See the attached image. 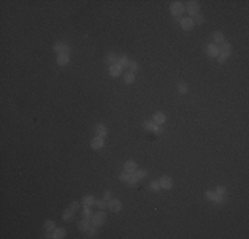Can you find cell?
Wrapping results in <instances>:
<instances>
[{
  "mask_svg": "<svg viewBox=\"0 0 249 239\" xmlns=\"http://www.w3.org/2000/svg\"><path fill=\"white\" fill-rule=\"evenodd\" d=\"M170 12H171L172 16L179 18V16L184 12V6L180 2H172L171 6H170Z\"/></svg>",
  "mask_w": 249,
  "mask_h": 239,
  "instance_id": "1",
  "label": "cell"
},
{
  "mask_svg": "<svg viewBox=\"0 0 249 239\" xmlns=\"http://www.w3.org/2000/svg\"><path fill=\"white\" fill-rule=\"evenodd\" d=\"M106 221V214L103 211H99L94 214V215L91 217V226H94V227H98V226L103 225V222Z\"/></svg>",
  "mask_w": 249,
  "mask_h": 239,
  "instance_id": "2",
  "label": "cell"
},
{
  "mask_svg": "<svg viewBox=\"0 0 249 239\" xmlns=\"http://www.w3.org/2000/svg\"><path fill=\"white\" fill-rule=\"evenodd\" d=\"M53 49L58 54H65V56H69V53H70V48L68 47V44H65V43H56V44L53 45Z\"/></svg>",
  "mask_w": 249,
  "mask_h": 239,
  "instance_id": "3",
  "label": "cell"
},
{
  "mask_svg": "<svg viewBox=\"0 0 249 239\" xmlns=\"http://www.w3.org/2000/svg\"><path fill=\"white\" fill-rule=\"evenodd\" d=\"M200 11V4L199 2H195V0H192V2H188V6H187V12L189 16H195L199 14Z\"/></svg>",
  "mask_w": 249,
  "mask_h": 239,
  "instance_id": "4",
  "label": "cell"
},
{
  "mask_svg": "<svg viewBox=\"0 0 249 239\" xmlns=\"http://www.w3.org/2000/svg\"><path fill=\"white\" fill-rule=\"evenodd\" d=\"M158 182H159L160 189H164V190H168V189L172 187V179L170 177H167V175L160 177V179H159Z\"/></svg>",
  "mask_w": 249,
  "mask_h": 239,
  "instance_id": "5",
  "label": "cell"
},
{
  "mask_svg": "<svg viewBox=\"0 0 249 239\" xmlns=\"http://www.w3.org/2000/svg\"><path fill=\"white\" fill-rule=\"evenodd\" d=\"M195 26V23H193V19L192 18H184L180 20V27L184 29V31H191Z\"/></svg>",
  "mask_w": 249,
  "mask_h": 239,
  "instance_id": "6",
  "label": "cell"
},
{
  "mask_svg": "<svg viewBox=\"0 0 249 239\" xmlns=\"http://www.w3.org/2000/svg\"><path fill=\"white\" fill-rule=\"evenodd\" d=\"M221 47L219 48V54H221V56H224L225 58H228V56H231V52H232V48H231V44L229 43H223L220 44Z\"/></svg>",
  "mask_w": 249,
  "mask_h": 239,
  "instance_id": "7",
  "label": "cell"
},
{
  "mask_svg": "<svg viewBox=\"0 0 249 239\" xmlns=\"http://www.w3.org/2000/svg\"><path fill=\"white\" fill-rule=\"evenodd\" d=\"M107 207L110 209L113 213H117V211H119L122 209V203L118 199H110L107 202Z\"/></svg>",
  "mask_w": 249,
  "mask_h": 239,
  "instance_id": "8",
  "label": "cell"
},
{
  "mask_svg": "<svg viewBox=\"0 0 249 239\" xmlns=\"http://www.w3.org/2000/svg\"><path fill=\"white\" fill-rule=\"evenodd\" d=\"M91 148L94 149V150H99L101 148H103V145H105V141H103V138H101V137H94L91 140Z\"/></svg>",
  "mask_w": 249,
  "mask_h": 239,
  "instance_id": "9",
  "label": "cell"
},
{
  "mask_svg": "<svg viewBox=\"0 0 249 239\" xmlns=\"http://www.w3.org/2000/svg\"><path fill=\"white\" fill-rule=\"evenodd\" d=\"M90 227H91V219H88V218H85L84 221L78 222V229H80V231H89Z\"/></svg>",
  "mask_w": 249,
  "mask_h": 239,
  "instance_id": "10",
  "label": "cell"
},
{
  "mask_svg": "<svg viewBox=\"0 0 249 239\" xmlns=\"http://www.w3.org/2000/svg\"><path fill=\"white\" fill-rule=\"evenodd\" d=\"M95 134H97V137L105 138L106 137V134H107V128L105 126V125H102V124H98L95 126Z\"/></svg>",
  "mask_w": 249,
  "mask_h": 239,
  "instance_id": "11",
  "label": "cell"
},
{
  "mask_svg": "<svg viewBox=\"0 0 249 239\" xmlns=\"http://www.w3.org/2000/svg\"><path fill=\"white\" fill-rule=\"evenodd\" d=\"M121 72H122V68L118 64H113L109 66V73H110L111 77H118L121 74Z\"/></svg>",
  "mask_w": 249,
  "mask_h": 239,
  "instance_id": "12",
  "label": "cell"
},
{
  "mask_svg": "<svg viewBox=\"0 0 249 239\" xmlns=\"http://www.w3.org/2000/svg\"><path fill=\"white\" fill-rule=\"evenodd\" d=\"M164 121H166V114L162 113V112H158V113H155V114L153 116V122H155L157 125L164 124Z\"/></svg>",
  "mask_w": 249,
  "mask_h": 239,
  "instance_id": "13",
  "label": "cell"
},
{
  "mask_svg": "<svg viewBox=\"0 0 249 239\" xmlns=\"http://www.w3.org/2000/svg\"><path fill=\"white\" fill-rule=\"evenodd\" d=\"M207 53L209 57H217L219 56V47L215 44H208L207 47Z\"/></svg>",
  "mask_w": 249,
  "mask_h": 239,
  "instance_id": "14",
  "label": "cell"
},
{
  "mask_svg": "<svg viewBox=\"0 0 249 239\" xmlns=\"http://www.w3.org/2000/svg\"><path fill=\"white\" fill-rule=\"evenodd\" d=\"M74 210H73V209H66V210L64 211V213H62V219H64L65 222H69L70 219H73V217H74Z\"/></svg>",
  "mask_w": 249,
  "mask_h": 239,
  "instance_id": "15",
  "label": "cell"
},
{
  "mask_svg": "<svg viewBox=\"0 0 249 239\" xmlns=\"http://www.w3.org/2000/svg\"><path fill=\"white\" fill-rule=\"evenodd\" d=\"M137 170V162L134 161H127L125 163V171H127V173H134V171Z\"/></svg>",
  "mask_w": 249,
  "mask_h": 239,
  "instance_id": "16",
  "label": "cell"
},
{
  "mask_svg": "<svg viewBox=\"0 0 249 239\" xmlns=\"http://www.w3.org/2000/svg\"><path fill=\"white\" fill-rule=\"evenodd\" d=\"M145 126H146L147 130H151V132H155V133H160V130H162V129H160L155 122H153V121H151V122H146Z\"/></svg>",
  "mask_w": 249,
  "mask_h": 239,
  "instance_id": "17",
  "label": "cell"
},
{
  "mask_svg": "<svg viewBox=\"0 0 249 239\" xmlns=\"http://www.w3.org/2000/svg\"><path fill=\"white\" fill-rule=\"evenodd\" d=\"M69 62V56H65V54H58L57 56V64L60 66H65Z\"/></svg>",
  "mask_w": 249,
  "mask_h": 239,
  "instance_id": "18",
  "label": "cell"
},
{
  "mask_svg": "<svg viewBox=\"0 0 249 239\" xmlns=\"http://www.w3.org/2000/svg\"><path fill=\"white\" fill-rule=\"evenodd\" d=\"M213 43L215 44H223L224 43V35L221 32H215L213 33Z\"/></svg>",
  "mask_w": 249,
  "mask_h": 239,
  "instance_id": "19",
  "label": "cell"
},
{
  "mask_svg": "<svg viewBox=\"0 0 249 239\" xmlns=\"http://www.w3.org/2000/svg\"><path fill=\"white\" fill-rule=\"evenodd\" d=\"M65 235H66L65 229H54L53 238H56V239H62V238H65Z\"/></svg>",
  "mask_w": 249,
  "mask_h": 239,
  "instance_id": "20",
  "label": "cell"
},
{
  "mask_svg": "<svg viewBox=\"0 0 249 239\" xmlns=\"http://www.w3.org/2000/svg\"><path fill=\"white\" fill-rule=\"evenodd\" d=\"M129 62H130V61L127 60V57H126V56H122V57L118 58L115 64H118V65L121 66V68H129Z\"/></svg>",
  "mask_w": 249,
  "mask_h": 239,
  "instance_id": "21",
  "label": "cell"
},
{
  "mask_svg": "<svg viewBox=\"0 0 249 239\" xmlns=\"http://www.w3.org/2000/svg\"><path fill=\"white\" fill-rule=\"evenodd\" d=\"M94 202H95V199L93 198L91 195H88V197H85V198L82 199V205H84V206H89V207H91L93 205H94Z\"/></svg>",
  "mask_w": 249,
  "mask_h": 239,
  "instance_id": "22",
  "label": "cell"
},
{
  "mask_svg": "<svg viewBox=\"0 0 249 239\" xmlns=\"http://www.w3.org/2000/svg\"><path fill=\"white\" fill-rule=\"evenodd\" d=\"M125 84H133L134 81H135V74H134L133 72H129V73H126L125 74Z\"/></svg>",
  "mask_w": 249,
  "mask_h": 239,
  "instance_id": "23",
  "label": "cell"
},
{
  "mask_svg": "<svg viewBox=\"0 0 249 239\" xmlns=\"http://www.w3.org/2000/svg\"><path fill=\"white\" fill-rule=\"evenodd\" d=\"M94 205H95V206L98 207V209H101V210H105V209L107 207V202H106L105 199H97L95 202H94Z\"/></svg>",
  "mask_w": 249,
  "mask_h": 239,
  "instance_id": "24",
  "label": "cell"
},
{
  "mask_svg": "<svg viewBox=\"0 0 249 239\" xmlns=\"http://www.w3.org/2000/svg\"><path fill=\"white\" fill-rule=\"evenodd\" d=\"M138 181H139V179L135 177V174H134V173H130V177H129V181H127L129 186H137Z\"/></svg>",
  "mask_w": 249,
  "mask_h": 239,
  "instance_id": "25",
  "label": "cell"
},
{
  "mask_svg": "<svg viewBox=\"0 0 249 239\" xmlns=\"http://www.w3.org/2000/svg\"><path fill=\"white\" fill-rule=\"evenodd\" d=\"M44 226H45V230H46V231H53V230L56 229V227H54V226H56V223H54L53 221H46L45 223H44Z\"/></svg>",
  "mask_w": 249,
  "mask_h": 239,
  "instance_id": "26",
  "label": "cell"
},
{
  "mask_svg": "<svg viewBox=\"0 0 249 239\" xmlns=\"http://www.w3.org/2000/svg\"><path fill=\"white\" fill-rule=\"evenodd\" d=\"M193 23H195V24H199V26H200V24H203V23H204V15H203V14H200V12H199L197 15H195Z\"/></svg>",
  "mask_w": 249,
  "mask_h": 239,
  "instance_id": "27",
  "label": "cell"
},
{
  "mask_svg": "<svg viewBox=\"0 0 249 239\" xmlns=\"http://www.w3.org/2000/svg\"><path fill=\"white\" fill-rule=\"evenodd\" d=\"M178 92L181 94H185L188 92V85H185V84H178Z\"/></svg>",
  "mask_w": 249,
  "mask_h": 239,
  "instance_id": "28",
  "label": "cell"
},
{
  "mask_svg": "<svg viewBox=\"0 0 249 239\" xmlns=\"http://www.w3.org/2000/svg\"><path fill=\"white\" fill-rule=\"evenodd\" d=\"M134 174H135V177L141 181L142 178H145L146 175H147V171H145V170H135L134 171Z\"/></svg>",
  "mask_w": 249,
  "mask_h": 239,
  "instance_id": "29",
  "label": "cell"
},
{
  "mask_svg": "<svg viewBox=\"0 0 249 239\" xmlns=\"http://www.w3.org/2000/svg\"><path fill=\"white\" fill-rule=\"evenodd\" d=\"M106 60H107V62H109V64H110V65L115 64V61H117L115 54H114V53H109V54H107V57H106Z\"/></svg>",
  "mask_w": 249,
  "mask_h": 239,
  "instance_id": "30",
  "label": "cell"
},
{
  "mask_svg": "<svg viewBox=\"0 0 249 239\" xmlns=\"http://www.w3.org/2000/svg\"><path fill=\"white\" fill-rule=\"evenodd\" d=\"M129 177H130V173H127V171H123V173H121V175H119V181L121 182H126L127 183V181H129Z\"/></svg>",
  "mask_w": 249,
  "mask_h": 239,
  "instance_id": "31",
  "label": "cell"
},
{
  "mask_svg": "<svg viewBox=\"0 0 249 239\" xmlns=\"http://www.w3.org/2000/svg\"><path fill=\"white\" fill-rule=\"evenodd\" d=\"M129 68H130V70L134 73L135 70H138V68H139V65H138V62H135V61H130L129 62Z\"/></svg>",
  "mask_w": 249,
  "mask_h": 239,
  "instance_id": "32",
  "label": "cell"
},
{
  "mask_svg": "<svg viewBox=\"0 0 249 239\" xmlns=\"http://www.w3.org/2000/svg\"><path fill=\"white\" fill-rule=\"evenodd\" d=\"M150 189H151V190H153V191H158L159 189H160V186H159V182H158V181H153V182L150 183Z\"/></svg>",
  "mask_w": 249,
  "mask_h": 239,
  "instance_id": "33",
  "label": "cell"
},
{
  "mask_svg": "<svg viewBox=\"0 0 249 239\" xmlns=\"http://www.w3.org/2000/svg\"><path fill=\"white\" fill-rule=\"evenodd\" d=\"M225 191H227V189H225L224 186H217L216 190H215V193H216V194H219V195H224Z\"/></svg>",
  "mask_w": 249,
  "mask_h": 239,
  "instance_id": "34",
  "label": "cell"
},
{
  "mask_svg": "<svg viewBox=\"0 0 249 239\" xmlns=\"http://www.w3.org/2000/svg\"><path fill=\"white\" fill-rule=\"evenodd\" d=\"M215 195H216V193H215V191H207V193H205V197H207L208 199H211V201H213Z\"/></svg>",
  "mask_w": 249,
  "mask_h": 239,
  "instance_id": "35",
  "label": "cell"
},
{
  "mask_svg": "<svg viewBox=\"0 0 249 239\" xmlns=\"http://www.w3.org/2000/svg\"><path fill=\"white\" fill-rule=\"evenodd\" d=\"M78 206H80V205H78V202H72V203H70V209H73L74 211H77Z\"/></svg>",
  "mask_w": 249,
  "mask_h": 239,
  "instance_id": "36",
  "label": "cell"
},
{
  "mask_svg": "<svg viewBox=\"0 0 249 239\" xmlns=\"http://www.w3.org/2000/svg\"><path fill=\"white\" fill-rule=\"evenodd\" d=\"M110 197H111V193L110 191H106V193H105V195H103V199L105 201H110Z\"/></svg>",
  "mask_w": 249,
  "mask_h": 239,
  "instance_id": "37",
  "label": "cell"
},
{
  "mask_svg": "<svg viewBox=\"0 0 249 239\" xmlns=\"http://www.w3.org/2000/svg\"><path fill=\"white\" fill-rule=\"evenodd\" d=\"M94 234H95V230L93 229V227H90V229H89V237H93Z\"/></svg>",
  "mask_w": 249,
  "mask_h": 239,
  "instance_id": "38",
  "label": "cell"
}]
</instances>
